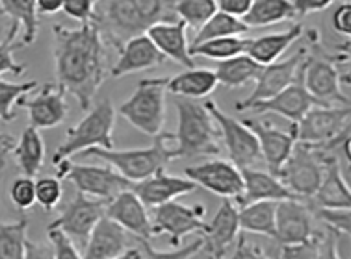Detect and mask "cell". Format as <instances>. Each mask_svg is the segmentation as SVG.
Instances as JSON below:
<instances>
[{
  "label": "cell",
  "instance_id": "cell-1",
  "mask_svg": "<svg viewBox=\"0 0 351 259\" xmlns=\"http://www.w3.org/2000/svg\"><path fill=\"white\" fill-rule=\"evenodd\" d=\"M52 32L56 83L77 98L80 109L88 111L108 76L106 43L93 21L78 28L54 25Z\"/></svg>",
  "mask_w": 351,
  "mask_h": 259
},
{
  "label": "cell",
  "instance_id": "cell-2",
  "mask_svg": "<svg viewBox=\"0 0 351 259\" xmlns=\"http://www.w3.org/2000/svg\"><path fill=\"white\" fill-rule=\"evenodd\" d=\"M177 0H97L93 23L104 43L121 49L130 38L145 33L162 21H175Z\"/></svg>",
  "mask_w": 351,
  "mask_h": 259
},
{
  "label": "cell",
  "instance_id": "cell-3",
  "mask_svg": "<svg viewBox=\"0 0 351 259\" xmlns=\"http://www.w3.org/2000/svg\"><path fill=\"white\" fill-rule=\"evenodd\" d=\"M175 108L179 117L177 132L173 133V154L175 159L201 158V156H219V128L204 104L195 98H175Z\"/></svg>",
  "mask_w": 351,
  "mask_h": 259
},
{
  "label": "cell",
  "instance_id": "cell-4",
  "mask_svg": "<svg viewBox=\"0 0 351 259\" xmlns=\"http://www.w3.org/2000/svg\"><path fill=\"white\" fill-rule=\"evenodd\" d=\"M173 133H158L154 135L153 145L147 148H128V150H114V148H102L91 146L86 150L78 152L80 158H99L112 165L115 171L127 178L128 182H140L145 178L153 176L154 172L166 169L167 165L175 159L173 154Z\"/></svg>",
  "mask_w": 351,
  "mask_h": 259
},
{
  "label": "cell",
  "instance_id": "cell-5",
  "mask_svg": "<svg viewBox=\"0 0 351 259\" xmlns=\"http://www.w3.org/2000/svg\"><path fill=\"white\" fill-rule=\"evenodd\" d=\"M114 126H115V109L110 98H102L90 108L88 115L84 117L77 126L67 130L65 141L58 146L52 163L58 165L64 159L77 156L78 152L102 146V148H114Z\"/></svg>",
  "mask_w": 351,
  "mask_h": 259
},
{
  "label": "cell",
  "instance_id": "cell-6",
  "mask_svg": "<svg viewBox=\"0 0 351 259\" xmlns=\"http://www.w3.org/2000/svg\"><path fill=\"white\" fill-rule=\"evenodd\" d=\"M119 115L149 137L158 135L166 122V87L162 78H143L136 91L119 106Z\"/></svg>",
  "mask_w": 351,
  "mask_h": 259
},
{
  "label": "cell",
  "instance_id": "cell-7",
  "mask_svg": "<svg viewBox=\"0 0 351 259\" xmlns=\"http://www.w3.org/2000/svg\"><path fill=\"white\" fill-rule=\"evenodd\" d=\"M329 152L319 150L314 145L295 141L287 161L279 171V180L300 200H308L322 184L326 159Z\"/></svg>",
  "mask_w": 351,
  "mask_h": 259
},
{
  "label": "cell",
  "instance_id": "cell-8",
  "mask_svg": "<svg viewBox=\"0 0 351 259\" xmlns=\"http://www.w3.org/2000/svg\"><path fill=\"white\" fill-rule=\"evenodd\" d=\"M54 167L60 180H69L77 191L104 202L112 200L121 191L130 189L132 185V182H128L112 165H78L64 159Z\"/></svg>",
  "mask_w": 351,
  "mask_h": 259
},
{
  "label": "cell",
  "instance_id": "cell-9",
  "mask_svg": "<svg viewBox=\"0 0 351 259\" xmlns=\"http://www.w3.org/2000/svg\"><path fill=\"white\" fill-rule=\"evenodd\" d=\"M204 215H206V208L201 204L199 206H186L182 202H177V198H175V200H169V202L160 204V206L153 208V213H151L153 234L154 237L167 235L169 245L177 248L186 235L203 232L204 226H206Z\"/></svg>",
  "mask_w": 351,
  "mask_h": 259
},
{
  "label": "cell",
  "instance_id": "cell-10",
  "mask_svg": "<svg viewBox=\"0 0 351 259\" xmlns=\"http://www.w3.org/2000/svg\"><path fill=\"white\" fill-rule=\"evenodd\" d=\"M204 106L208 108L210 115L216 120L219 133L223 137L225 148L229 152V158L238 169L256 167L262 163V154L255 133L243 124L242 120L232 119L230 115L219 109L214 100H206Z\"/></svg>",
  "mask_w": 351,
  "mask_h": 259
},
{
  "label": "cell",
  "instance_id": "cell-11",
  "mask_svg": "<svg viewBox=\"0 0 351 259\" xmlns=\"http://www.w3.org/2000/svg\"><path fill=\"white\" fill-rule=\"evenodd\" d=\"M350 126V106H313L298 122H290L295 141L322 146Z\"/></svg>",
  "mask_w": 351,
  "mask_h": 259
},
{
  "label": "cell",
  "instance_id": "cell-12",
  "mask_svg": "<svg viewBox=\"0 0 351 259\" xmlns=\"http://www.w3.org/2000/svg\"><path fill=\"white\" fill-rule=\"evenodd\" d=\"M301 80L319 106H350V96L340 85L339 70L332 59L306 57L301 65Z\"/></svg>",
  "mask_w": 351,
  "mask_h": 259
},
{
  "label": "cell",
  "instance_id": "cell-13",
  "mask_svg": "<svg viewBox=\"0 0 351 259\" xmlns=\"http://www.w3.org/2000/svg\"><path fill=\"white\" fill-rule=\"evenodd\" d=\"M316 217L313 208L300 198L279 200L275 209V241L279 245H295L314 239Z\"/></svg>",
  "mask_w": 351,
  "mask_h": 259
},
{
  "label": "cell",
  "instance_id": "cell-14",
  "mask_svg": "<svg viewBox=\"0 0 351 259\" xmlns=\"http://www.w3.org/2000/svg\"><path fill=\"white\" fill-rule=\"evenodd\" d=\"M238 234H240V224H238L237 204L230 198H223L210 224H206L199 234L203 237V247L195 258H229Z\"/></svg>",
  "mask_w": 351,
  "mask_h": 259
},
{
  "label": "cell",
  "instance_id": "cell-15",
  "mask_svg": "<svg viewBox=\"0 0 351 259\" xmlns=\"http://www.w3.org/2000/svg\"><path fill=\"white\" fill-rule=\"evenodd\" d=\"M186 178L221 198L238 200L243 193L242 171L227 159H210L186 169Z\"/></svg>",
  "mask_w": 351,
  "mask_h": 259
},
{
  "label": "cell",
  "instance_id": "cell-16",
  "mask_svg": "<svg viewBox=\"0 0 351 259\" xmlns=\"http://www.w3.org/2000/svg\"><path fill=\"white\" fill-rule=\"evenodd\" d=\"M104 208H106L104 200L91 198V196L84 195V193L78 191L75 198L65 206L62 215L58 217L52 224L62 228L65 234L75 241V245H78V248L84 250L91 230L97 224V221L104 215Z\"/></svg>",
  "mask_w": 351,
  "mask_h": 259
},
{
  "label": "cell",
  "instance_id": "cell-17",
  "mask_svg": "<svg viewBox=\"0 0 351 259\" xmlns=\"http://www.w3.org/2000/svg\"><path fill=\"white\" fill-rule=\"evenodd\" d=\"M306 59V49H300V51L292 54L282 62H274V64L264 65L261 70V74L256 78V87L245 100H238L234 104L237 111H245L250 104L256 100H266L269 96L277 95L279 91L288 87L290 83L294 82L303 62Z\"/></svg>",
  "mask_w": 351,
  "mask_h": 259
},
{
  "label": "cell",
  "instance_id": "cell-18",
  "mask_svg": "<svg viewBox=\"0 0 351 259\" xmlns=\"http://www.w3.org/2000/svg\"><path fill=\"white\" fill-rule=\"evenodd\" d=\"M65 89H62L58 83H45L38 95L32 98H21L17 104L21 108L28 111V120L30 126L38 130H51V128L60 126L69 113L67 102H65Z\"/></svg>",
  "mask_w": 351,
  "mask_h": 259
},
{
  "label": "cell",
  "instance_id": "cell-19",
  "mask_svg": "<svg viewBox=\"0 0 351 259\" xmlns=\"http://www.w3.org/2000/svg\"><path fill=\"white\" fill-rule=\"evenodd\" d=\"M242 122L255 133L258 146H261L262 161L266 163L268 171L279 178L282 163L287 161V158L290 156V152L295 145L294 130L292 128L281 130V128L268 124L266 120L243 119Z\"/></svg>",
  "mask_w": 351,
  "mask_h": 259
},
{
  "label": "cell",
  "instance_id": "cell-20",
  "mask_svg": "<svg viewBox=\"0 0 351 259\" xmlns=\"http://www.w3.org/2000/svg\"><path fill=\"white\" fill-rule=\"evenodd\" d=\"M104 215H108L112 221L125 228V232H130L138 239L151 241L154 237L147 206L141 202L132 189L121 191L119 195L108 200Z\"/></svg>",
  "mask_w": 351,
  "mask_h": 259
},
{
  "label": "cell",
  "instance_id": "cell-21",
  "mask_svg": "<svg viewBox=\"0 0 351 259\" xmlns=\"http://www.w3.org/2000/svg\"><path fill=\"white\" fill-rule=\"evenodd\" d=\"M313 106H319V104L314 100L313 95L303 85L300 69L298 78L288 87L279 91L277 95L269 96L266 100L253 102L247 106V109H251L253 113H277L290 122H298Z\"/></svg>",
  "mask_w": 351,
  "mask_h": 259
},
{
  "label": "cell",
  "instance_id": "cell-22",
  "mask_svg": "<svg viewBox=\"0 0 351 259\" xmlns=\"http://www.w3.org/2000/svg\"><path fill=\"white\" fill-rule=\"evenodd\" d=\"M199 185L192 182L190 178H180L167 174L166 169L154 172L153 176L132 182L130 189L134 191L141 202L147 208H156L160 204H166L169 200H175L179 196L190 195L197 189Z\"/></svg>",
  "mask_w": 351,
  "mask_h": 259
},
{
  "label": "cell",
  "instance_id": "cell-23",
  "mask_svg": "<svg viewBox=\"0 0 351 259\" xmlns=\"http://www.w3.org/2000/svg\"><path fill=\"white\" fill-rule=\"evenodd\" d=\"M167 62V57L156 49V44L151 41L147 33H140L136 38H130L127 43L119 49V59L115 62L110 76L112 78H123V76L134 74L141 70L154 69Z\"/></svg>",
  "mask_w": 351,
  "mask_h": 259
},
{
  "label": "cell",
  "instance_id": "cell-24",
  "mask_svg": "<svg viewBox=\"0 0 351 259\" xmlns=\"http://www.w3.org/2000/svg\"><path fill=\"white\" fill-rule=\"evenodd\" d=\"M145 33L167 59L182 65L186 69L195 67L193 56L190 54V43L186 38L184 21H162L151 26Z\"/></svg>",
  "mask_w": 351,
  "mask_h": 259
},
{
  "label": "cell",
  "instance_id": "cell-25",
  "mask_svg": "<svg viewBox=\"0 0 351 259\" xmlns=\"http://www.w3.org/2000/svg\"><path fill=\"white\" fill-rule=\"evenodd\" d=\"M125 250H127L125 228L112 221L108 215H102L91 230L88 243L82 250V258L115 259L121 258Z\"/></svg>",
  "mask_w": 351,
  "mask_h": 259
},
{
  "label": "cell",
  "instance_id": "cell-26",
  "mask_svg": "<svg viewBox=\"0 0 351 259\" xmlns=\"http://www.w3.org/2000/svg\"><path fill=\"white\" fill-rule=\"evenodd\" d=\"M243 178V193L238 198V206L258 202V200H287V198H298V196L282 184L279 178L269 171H261L258 167H245L240 169Z\"/></svg>",
  "mask_w": 351,
  "mask_h": 259
},
{
  "label": "cell",
  "instance_id": "cell-27",
  "mask_svg": "<svg viewBox=\"0 0 351 259\" xmlns=\"http://www.w3.org/2000/svg\"><path fill=\"white\" fill-rule=\"evenodd\" d=\"M306 204L313 208H351L350 185L346 184L335 154H327L322 184Z\"/></svg>",
  "mask_w": 351,
  "mask_h": 259
},
{
  "label": "cell",
  "instance_id": "cell-28",
  "mask_svg": "<svg viewBox=\"0 0 351 259\" xmlns=\"http://www.w3.org/2000/svg\"><path fill=\"white\" fill-rule=\"evenodd\" d=\"M162 83L166 91L184 98H204L217 87V78L214 70L210 69H186L184 72L171 76V78H162Z\"/></svg>",
  "mask_w": 351,
  "mask_h": 259
},
{
  "label": "cell",
  "instance_id": "cell-29",
  "mask_svg": "<svg viewBox=\"0 0 351 259\" xmlns=\"http://www.w3.org/2000/svg\"><path fill=\"white\" fill-rule=\"evenodd\" d=\"M301 36H303V25H294L290 26L287 32L268 33V36L250 39L245 54L253 57L256 64L269 65L277 62L285 54V51L290 49Z\"/></svg>",
  "mask_w": 351,
  "mask_h": 259
},
{
  "label": "cell",
  "instance_id": "cell-30",
  "mask_svg": "<svg viewBox=\"0 0 351 259\" xmlns=\"http://www.w3.org/2000/svg\"><path fill=\"white\" fill-rule=\"evenodd\" d=\"M264 65L256 64L253 57L247 54H238L234 57L219 62L214 70L217 83H221L227 89L245 87L250 82H256Z\"/></svg>",
  "mask_w": 351,
  "mask_h": 259
},
{
  "label": "cell",
  "instance_id": "cell-31",
  "mask_svg": "<svg viewBox=\"0 0 351 259\" xmlns=\"http://www.w3.org/2000/svg\"><path fill=\"white\" fill-rule=\"evenodd\" d=\"M12 154L15 156V161L25 176H38L45 161V143L41 139L38 128H26L25 132L21 133L17 145L13 146Z\"/></svg>",
  "mask_w": 351,
  "mask_h": 259
},
{
  "label": "cell",
  "instance_id": "cell-32",
  "mask_svg": "<svg viewBox=\"0 0 351 259\" xmlns=\"http://www.w3.org/2000/svg\"><path fill=\"white\" fill-rule=\"evenodd\" d=\"M275 209H277L275 200H258V202L245 204L242 209H238L240 230L264 235L275 241Z\"/></svg>",
  "mask_w": 351,
  "mask_h": 259
},
{
  "label": "cell",
  "instance_id": "cell-33",
  "mask_svg": "<svg viewBox=\"0 0 351 259\" xmlns=\"http://www.w3.org/2000/svg\"><path fill=\"white\" fill-rule=\"evenodd\" d=\"M298 17L292 0H253L242 19L250 28H264Z\"/></svg>",
  "mask_w": 351,
  "mask_h": 259
},
{
  "label": "cell",
  "instance_id": "cell-34",
  "mask_svg": "<svg viewBox=\"0 0 351 259\" xmlns=\"http://www.w3.org/2000/svg\"><path fill=\"white\" fill-rule=\"evenodd\" d=\"M0 13L23 26V46L36 43L39 32V13L36 0H0Z\"/></svg>",
  "mask_w": 351,
  "mask_h": 259
},
{
  "label": "cell",
  "instance_id": "cell-35",
  "mask_svg": "<svg viewBox=\"0 0 351 259\" xmlns=\"http://www.w3.org/2000/svg\"><path fill=\"white\" fill-rule=\"evenodd\" d=\"M28 217L21 215L15 222L0 221V259L26 258L28 248Z\"/></svg>",
  "mask_w": 351,
  "mask_h": 259
},
{
  "label": "cell",
  "instance_id": "cell-36",
  "mask_svg": "<svg viewBox=\"0 0 351 259\" xmlns=\"http://www.w3.org/2000/svg\"><path fill=\"white\" fill-rule=\"evenodd\" d=\"M250 44V38L242 36H225V38H214L203 43L190 46V54L193 57H208L216 62H223L229 57H234L238 54H245Z\"/></svg>",
  "mask_w": 351,
  "mask_h": 259
},
{
  "label": "cell",
  "instance_id": "cell-37",
  "mask_svg": "<svg viewBox=\"0 0 351 259\" xmlns=\"http://www.w3.org/2000/svg\"><path fill=\"white\" fill-rule=\"evenodd\" d=\"M247 32H250V26L243 23V19L217 10L210 19L206 21L201 28H197V33H195L190 46H195V44L208 41V39L225 38V36H243Z\"/></svg>",
  "mask_w": 351,
  "mask_h": 259
},
{
  "label": "cell",
  "instance_id": "cell-38",
  "mask_svg": "<svg viewBox=\"0 0 351 259\" xmlns=\"http://www.w3.org/2000/svg\"><path fill=\"white\" fill-rule=\"evenodd\" d=\"M217 12V0H177L175 13L186 26L201 28Z\"/></svg>",
  "mask_w": 351,
  "mask_h": 259
},
{
  "label": "cell",
  "instance_id": "cell-39",
  "mask_svg": "<svg viewBox=\"0 0 351 259\" xmlns=\"http://www.w3.org/2000/svg\"><path fill=\"white\" fill-rule=\"evenodd\" d=\"M38 87L36 82H21L13 83L8 82L4 78H0V120L2 122H12L17 117L15 104Z\"/></svg>",
  "mask_w": 351,
  "mask_h": 259
},
{
  "label": "cell",
  "instance_id": "cell-40",
  "mask_svg": "<svg viewBox=\"0 0 351 259\" xmlns=\"http://www.w3.org/2000/svg\"><path fill=\"white\" fill-rule=\"evenodd\" d=\"M19 33V25L12 23V26L8 28L6 38L0 41V76L12 72V74H23L26 70L25 65H21L15 62L13 57V51H15V39Z\"/></svg>",
  "mask_w": 351,
  "mask_h": 259
},
{
  "label": "cell",
  "instance_id": "cell-41",
  "mask_svg": "<svg viewBox=\"0 0 351 259\" xmlns=\"http://www.w3.org/2000/svg\"><path fill=\"white\" fill-rule=\"evenodd\" d=\"M64 196V187H62V180L60 178H41L36 182V202L45 209L52 211L56 206L62 202Z\"/></svg>",
  "mask_w": 351,
  "mask_h": 259
},
{
  "label": "cell",
  "instance_id": "cell-42",
  "mask_svg": "<svg viewBox=\"0 0 351 259\" xmlns=\"http://www.w3.org/2000/svg\"><path fill=\"white\" fill-rule=\"evenodd\" d=\"M47 235L52 245V258L58 259H78L82 258L80 248L75 245V241L71 239L69 235L65 234L64 230L60 226H51L47 228Z\"/></svg>",
  "mask_w": 351,
  "mask_h": 259
},
{
  "label": "cell",
  "instance_id": "cell-43",
  "mask_svg": "<svg viewBox=\"0 0 351 259\" xmlns=\"http://www.w3.org/2000/svg\"><path fill=\"white\" fill-rule=\"evenodd\" d=\"M141 241V250H143V256L149 259H188V258H195L197 252L203 247V237L199 235L197 239H193L192 243H188L186 247L179 248L177 250H169V252H164V250H156L149 245V241L140 239Z\"/></svg>",
  "mask_w": 351,
  "mask_h": 259
},
{
  "label": "cell",
  "instance_id": "cell-44",
  "mask_svg": "<svg viewBox=\"0 0 351 259\" xmlns=\"http://www.w3.org/2000/svg\"><path fill=\"white\" fill-rule=\"evenodd\" d=\"M10 198H12L13 206L21 211L30 209L36 204V182L34 178L23 176L13 180L12 187H10Z\"/></svg>",
  "mask_w": 351,
  "mask_h": 259
},
{
  "label": "cell",
  "instance_id": "cell-45",
  "mask_svg": "<svg viewBox=\"0 0 351 259\" xmlns=\"http://www.w3.org/2000/svg\"><path fill=\"white\" fill-rule=\"evenodd\" d=\"M97 0H64V13L71 19L82 23H90L93 19V12H95Z\"/></svg>",
  "mask_w": 351,
  "mask_h": 259
},
{
  "label": "cell",
  "instance_id": "cell-46",
  "mask_svg": "<svg viewBox=\"0 0 351 259\" xmlns=\"http://www.w3.org/2000/svg\"><path fill=\"white\" fill-rule=\"evenodd\" d=\"M229 258H269V252L262 250L258 245L251 243L245 235L238 234L237 241H234V247L230 250Z\"/></svg>",
  "mask_w": 351,
  "mask_h": 259
},
{
  "label": "cell",
  "instance_id": "cell-47",
  "mask_svg": "<svg viewBox=\"0 0 351 259\" xmlns=\"http://www.w3.org/2000/svg\"><path fill=\"white\" fill-rule=\"evenodd\" d=\"M332 28L335 32L342 33V36H350L351 33V4H340L335 13H332Z\"/></svg>",
  "mask_w": 351,
  "mask_h": 259
},
{
  "label": "cell",
  "instance_id": "cell-48",
  "mask_svg": "<svg viewBox=\"0 0 351 259\" xmlns=\"http://www.w3.org/2000/svg\"><path fill=\"white\" fill-rule=\"evenodd\" d=\"M251 4L253 0H217V10L242 19L243 15L250 12Z\"/></svg>",
  "mask_w": 351,
  "mask_h": 259
},
{
  "label": "cell",
  "instance_id": "cell-49",
  "mask_svg": "<svg viewBox=\"0 0 351 259\" xmlns=\"http://www.w3.org/2000/svg\"><path fill=\"white\" fill-rule=\"evenodd\" d=\"M335 2V0H294L295 13L305 17V15H311V13L324 12L326 8H329Z\"/></svg>",
  "mask_w": 351,
  "mask_h": 259
},
{
  "label": "cell",
  "instance_id": "cell-50",
  "mask_svg": "<svg viewBox=\"0 0 351 259\" xmlns=\"http://www.w3.org/2000/svg\"><path fill=\"white\" fill-rule=\"evenodd\" d=\"M15 145H17V139H15L13 135L0 132V174H2L4 169H6L8 156L12 154L13 146Z\"/></svg>",
  "mask_w": 351,
  "mask_h": 259
},
{
  "label": "cell",
  "instance_id": "cell-51",
  "mask_svg": "<svg viewBox=\"0 0 351 259\" xmlns=\"http://www.w3.org/2000/svg\"><path fill=\"white\" fill-rule=\"evenodd\" d=\"M38 4V13L41 15H52V13H58L64 6V0H36Z\"/></svg>",
  "mask_w": 351,
  "mask_h": 259
}]
</instances>
